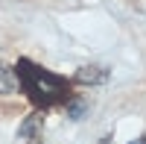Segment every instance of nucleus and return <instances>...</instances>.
<instances>
[{
    "label": "nucleus",
    "instance_id": "1",
    "mask_svg": "<svg viewBox=\"0 0 146 144\" xmlns=\"http://www.w3.org/2000/svg\"><path fill=\"white\" fill-rule=\"evenodd\" d=\"M15 74H18L21 91L27 94L35 106H53L58 100L70 97L67 94V82L62 77H56L53 71H47V68H38L35 62H29V59H21Z\"/></svg>",
    "mask_w": 146,
    "mask_h": 144
},
{
    "label": "nucleus",
    "instance_id": "2",
    "mask_svg": "<svg viewBox=\"0 0 146 144\" xmlns=\"http://www.w3.org/2000/svg\"><path fill=\"white\" fill-rule=\"evenodd\" d=\"M108 79V71L105 68H96V65H88V68H79L76 71V82H85V85H100V82Z\"/></svg>",
    "mask_w": 146,
    "mask_h": 144
},
{
    "label": "nucleus",
    "instance_id": "3",
    "mask_svg": "<svg viewBox=\"0 0 146 144\" xmlns=\"http://www.w3.org/2000/svg\"><path fill=\"white\" fill-rule=\"evenodd\" d=\"M15 88H21V85H18V74H15L9 65L0 62V94H12Z\"/></svg>",
    "mask_w": 146,
    "mask_h": 144
},
{
    "label": "nucleus",
    "instance_id": "4",
    "mask_svg": "<svg viewBox=\"0 0 146 144\" xmlns=\"http://www.w3.org/2000/svg\"><path fill=\"white\" fill-rule=\"evenodd\" d=\"M38 129H41V115H29L27 121H23V127H21V138H35L38 135Z\"/></svg>",
    "mask_w": 146,
    "mask_h": 144
},
{
    "label": "nucleus",
    "instance_id": "5",
    "mask_svg": "<svg viewBox=\"0 0 146 144\" xmlns=\"http://www.w3.org/2000/svg\"><path fill=\"white\" fill-rule=\"evenodd\" d=\"M85 115V103H73L70 106V118H82Z\"/></svg>",
    "mask_w": 146,
    "mask_h": 144
},
{
    "label": "nucleus",
    "instance_id": "6",
    "mask_svg": "<svg viewBox=\"0 0 146 144\" xmlns=\"http://www.w3.org/2000/svg\"><path fill=\"white\" fill-rule=\"evenodd\" d=\"M131 144H146V135H140L137 141H131Z\"/></svg>",
    "mask_w": 146,
    "mask_h": 144
}]
</instances>
